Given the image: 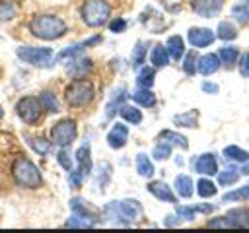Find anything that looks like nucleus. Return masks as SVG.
<instances>
[{"mask_svg":"<svg viewBox=\"0 0 249 233\" xmlns=\"http://www.w3.org/2000/svg\"><path fill=\"white\" fill-rule=\"evenodd\" d=\"M218 37L224 39V41L235 39L237 37V27L233 23H230V21H220V25H218Z\"/></svg>","mask_w":249,"mask_h":233,"instance_id":"31","label":"nucleus"},{"mask_svg":"<svg viewBox=\"0 0 249 233\" xmlns=\"http://www.w3.org/2000/svg\"><path fill=\"white\" fill-rule=\"evenodd\" d=\"M241 173H243V175H249V163H247V165L241 169Z\"/></svg>","mask_w":249,"mask_h":233,"instance_id":"50","label":"nucleus"},{"mask_svg":"<svg viewBox=\"0 0 249 233\" xmlns=\"http://www.w3.org/2000/svg\"><path fill=\"white\" fill-rule=\"evenodd\" d=\"M56 159H58V163L62 165V169L72 171V157H70V153L66 151V146H64V148H60V151L56 153Z\"/></svg>","mask_w":249,"mask_h":233,"instance_id":"43","label":"nucleus"},{"mask_svg":"<svg viewBox=\"0 0 249 233\" xmlns=\"http://www.w3.org/2000/svg\"><path fill=\"white\" fill-rule=\"evenodd\" d=\"M126 140H128V128L124 124H121V122L113 124V128L107 134V144L113 150H119V148H123L126 144Z\"/></svg>","mask_w":249,"mask_h":233,"instance_id":"12","label":"nucleus"},{"mask_svg":"<svg viewBox=\"0 0 249 233\" xmlns=\"http://www.w3.org/2000/svg\"><path fill=\"white\" fill-rule=\"evenodd\" d=\"M146 50H148V43L146 41H138L134 50H132V64L134 66H140L144 62V56H146Z\"/></svg>","mask_w":249,"mask_h":233,"instance_id":"35","label":"nucleus"},{"mask_svg":"<svg viewBox=\"0 0 249 233\" xmlns=\"http://www.w3.org/2000/svg\"><path fill=\"white\" fill-rule=\"evenodd\" d=\"M237 56H239V50H237L235 47H222L220 52H218L220 62L226 64V66H231V64L237 60Z\"/></svg>","mask_w":249,"mask_h":233,"instance_id":"30","label":"nucleus"},{"mask_svg":"<svg viewBox=\"0 0 249 233\" xmlns=\"http://www.w3.org/2000/svg\"><path fill=\"white\" fill-rule=\"evenodd\" d=\"M196 54L195 52H187L185 54V62H183V70H185V74H189V76H193L195 72H196Z\"/></svg>","mask_w":249,"mask_h":233,"instance_id":"42","label":"nucleus"},{"mask_svg":"<svg viewBox=\"0 0 249 233\" xmlns=\"http://www.w3.org/2000/svg\"><path fill=\"white\" fill-rule=\"evenodd\" d=\"M41 109H43L41 101H39L37 97H31V95L21 97V99L18 101V105H16L18 116H19L23 122H27V124H33V122H37V120L41 118Z\"/></svg>","mask_w":249,"mask_h":233,"instance_id":"8","label":"nucleus"},{"mask_svg":"<svg viewBox=\"0 0 249 233\" xmlns=\"http://www.w3.org/2000/svg\"><path fill=\"white\" fill-rule=\"evenodd\" d=\"M195 171L200 175H216L218 173V161L214 153H202L195 161Z\"/></svg>","mask_w":249,"mask_h":233,"instance_id":"14","label":"nucleus"},{"mask_svg":"<svg viewBox=\"0 0 249 233\" xmlns=\"http://www.w3.org/2000/svg\"><path fill=\"white\" fill-rule=\"evenodd\" d=\"M202 91H206V93H218V85L216 83H210V82H204L202 83Z\"/></svg>","mask_w":249,"mask_h":233,"instance_id":"47","label":"nucleus"},{"mask_svg":"<svg viewBox=\"0 0 249 233\" xmlns=\"http://www.w3.org/2000/svg\"><path fill=\"white\" fill-rule=\"evenodd\" d=\"M95 91H93V83L80 78L74 80L66 89H64V99L70 107H86L88 103H91Z\"/></svg>","mask_w":249,"mask_h":233,"instance_id":"5","label":"nucleus"},{"mask_svg":"<svg viewBox=\"0 0 249 233\" xmlns=\"http://www.w3.org/2000/svg\"><path fill=\"white\" fill-rule=\"evenodd\" d=\"M175 190L179 196L191 198L193 196V179L189 175H177L175 177Z\"/></svg>","mask_w":249,"mask_h":233,"instance_id":"21","label":"nucleus"},{"mask_svg":"<svg viewBox=\"0 0 249 233\" xmlns=\"http://www.w3.org/2000/svg\"><path fill=\"white\" fill-rule=\"evenodd\" d=\"M29 31L37 39L54 41V39H60L68 31V27H66V21L62 17L53 16V14H41L29 21Z\"/></svg>","mask_w":249,"mask_h":233,"instance_id":"1","label":"nucleus"},{"mask_svg":"<svg viewBox=\"0 0 249 233\" xmlns=\"http://www.w3.org/2000/svg\"><path fill=\"white\" fill-rule=\"evenodd\" d=\"M237 179H239V173H237L235 169H226V171L218 173V183H220L222 186L233 184V183H237Z\"/></svg>","mask_w":249,"mask_h":233,"instance_id":"37","label":"nucleus"},{"mask_svg":"<svg viewBox=\"0 0 249 233\" xmlns=\"http://www.w3.org/2000/svg\"><path fill=\"white\" fill-rule=\"evenodd\" d=\"M2 116H4V109L0 107V118H2Z\"/></svg>","mask_w":249,"mask_h":233,"instance_id":"51","label":"nucleus"},{"mask_svg":"<svg viewBox=\"0 0 249 233\" xmlns=\"http://www.w3.org/2000/svg\"><path fill=\"white\" fill-rule=\"evenodd\" d=\"M89 70H91V60L89 58H72L70 64L66 66V74L74 80L86 78Z\"/></svg>","mask_w":249,"mask_h":233,"instance_id":"13","label":"nucleus"},{"mask_svg":"<svg viewBox=\"0 0 249 233\" xmlns=\"http://www.w3.org/2000/svg\"><path fill=\"white\" fill-rule=\"evenodd\" d=\"M241 72L249 76V52H247V56H245V58H243V62H241Z\"/></svg>","mask_w":249,"mask_h":233,"instance_id":"48","label":"nucleus"},{"mask_svg":"<svg viewBox=\"0 0 249 233\" xmlns=\"http://www.w3.org/2000/svg\"><path fill=\"white\" fill-rule=\"evenodd\" d=\"M231 14H233V17H235L239 23H247V21H249V4H245V2L235 4L233 10H231Z\"/></svg>","mask_w":249,"mask_h":233,"instance_id":"36","label":"nucleus"},{"mask_svg":"<svg viewBox=\"0 0 249 233\" xmlns=\"http://www.w3.org/2000/svg\"><path fill=\"white\" fill-rule=\"evenodd\" d=\"M222 200H224V202H231V200H249V184H245V186H241V188H237V190H231V192L224 194Z\"/></svg>","mask_w":249,"mask_h":233,"instance_id":"38","label":"nucleus"},{"mask_svg":"<svg viewBox=\"0 0 249 233\" xmlns=\"http://www.w3.org/2000/svg\"><path fill=\"white\" fill-rule=\"evenodd\" d=\"M154 78H156V70L150 66H144L136 76V83H138V87H152Z\"/></svg>","mask_w":249,"mask_h":233,"instance_id":"29","label":"nucleus"},{"mask_svg":"<svg viewBox=\"0 0 249 233\" xmlns=\"http://www.w3.org/2000/svg\"><path fill=\"white\" fill-rule=\"evenodd\" d=\"M165 225H177V219H175V216H167V219H165Z\"/></svg>","mask_w":249,"mask_h":233,"instance_id":"49","label":"nucleus"},{"mask_svg":"<svg viewBox=\"0 0 249 233\" xmlns=\"http://www.w3.org/2000/svg\"><path fill=\"white\" fill-rule=\"evenodd\" d=\"M16 4L12 0H2L0 2V21H8L16 16Z\"/></svg>","mask_w":249,"mask_h":233,"instance_id":"34","label":"nucleus"},{"mask_svg":"<svg viewBox=\"0 0 249 233\" xmlns=\"http://www.w3.org/2000/svg\"><path fill=\"white\" fill-rule=\"evenodd\" d=\"M119 115L126 120V122H130V124H140L142 122V113H140V109H136V107H132V105H121L119 107Z\"/></svg>","mask_w":249,"mask_h":233,"instance_id":"23","label":"nucleus"},{"mask_svg":"<svg viewBox=\"0 0 249 233\" xmlns=\"http://www.w3.org/2000/svg\"><path fill=\"white\" fill-rule=\"evenodd\" d=\"M173 122L177 126H187V128H195L198 124V111H187V113H181V115H175L173 116Z\"/></svg>","mask_w":249,"mask_h":233,"instance_id":"24","label":"nucleus"},{"mask_svg":"<svg viewBox=\"0 0 249 233\" xmlns=\"http://www.w3.org/2000/svg\"><path fill=\"white\" fill-rule=\"evenodd\" d=\"M16 54L19 60L37 66V68H49L53 66V49L49 47H18Z\"/></svg>","mask_w":249,"mask_h":233,"instance_id":"6","label":"nucleus"},{"mask_svg":"<svg viewBox=\"0 0 249 233\" xmlns=\"http://www.w3.org/2000/svg\"><path fill=\"white\" fill-rule=\"evenodd\" d=\"M136 171H138L140 177H146V179H150L154 175V165H152V161L146 153L136 155Z\"/></svg>","mask_w":249,"mask_h":233,"instance_id":"27","label":"nucleus"},{"mask_svg":"<svg viewBox=\"0 0 249 233\" xmlns=\"http://www.w3.org/2000/svg\"><path fill=\"white\" fill-rule=\"evenodd\" d=\"M101 41V37L99 35H95V37H91V39H88V41H84V43H78V45H72V47H66V49H62L58 54H56V60H66V58H76L86 47H89V45H97Z\"/></svg>","mask_w":249,"mask_h":233,"instance_id":"15","label":"nucleus"},{"mask_svg":"<svg viewBox=\"0 0 249 233\" xmlns=\"http://www.w3.org/2000/svg\"><path fill=\"white\" fill-rule=\"evenodd\" d=\"M39 101H41L43 109H47L49 113H58V111H60L58 101H56V97H54L51 91H43V93L39 95Z\"/></svg>","mask_w":249,"mask_h":233,"instance_id":"32","label":"nucleus"},{"mask_svg":"<svg viewBox=\"0 0 249 233\" xmlns=\"http://www.w3.org/2000/svg\"><path fill=\"white\" fill-rule=\"evenodd\" d=\"M95 223L93 221H89V219H86V217H82V216H78V214H74L70 219H66V223H64V227H93Z\"/></svg>","mask_w":249,"mask_h":233,"instance_id":"41","label":"nucleus"},{"mask_svg":"<svg viewBox=\"0 0 249 233\" xmlns=\"http://www.w3.org/2000/svg\"><path fill=\"white\" fill-rule=\"evenodd\" d=\"M70 208H72L74 214H78V216H82V217H86V219H89L93 223H97V219H99L97 217V210L88 206L86 200H82V198H72L70 200Z\"/></svg>","mask_w":249,"mask_h":233,"instance_id":"16","label":"nucleus"},{"mask_svg":"<svg viewBox=\"0 0 249 233\" xmlns=\"http://www.w3.org/2000/svg\"><path fill=\"white\" fill-rule=\"evenodd\" d=\"M218 68H220V58H218V54L208 52V54H204V56H200V58L196 60V70H198L202 76H210V74H214Z\"/></svg>","mask_w":249,"mask_h":233,"instance_id":"17","label":"nucleus"},{"mask_svg":"<svg viewBox=\"0 0 249 233\" xmlns=\"http://www.w3.org/2000/svg\"><path fill=\"white\" fill-rule=\"evenodd\" d=\"M165 49L169 52V58H173V60H179L185 54V43H183V39L179 35H171L167 39V43H165Z\"/></svg>","mask_w":249,"mask_h":233,"instance_id":"19","label":"nucleus"},{"mask_svg":"<svg viewBox=\"0 0 249 233\" xmlns=\"http://www.w3.org/2000/svg\"><path fill=\"white\" fill-rule=\"evenodd\" d=\"M109 29H111L113 33H123V31L126 29V21H124L123 17H115V19L109 23Z\"/></svg>","mask_w":249,"mask_h":233,"instance_id":"46","label":"nucleus"},{"mask_svg":"<svg viewBox=\"0 0 249 233\" xmlns=\"http://www.w3.org/2000/svg\"><path fill=\"white\" fill-rule=\"evenodd\" d=\"M148 192L150 194H154L158 200H161V202H169V204H175L177 200H175V194H173V190H171V186L167 184V183H163V181H150L148 183Z\"/></svg>","mask_w":249,"mask_h":233,"instance_id":"11","label":"nucleus"},{"mask_svg":"<svg viewBox=\"0 0 249 233\" xmlns=\"http://www.w3.org/2000/svg\"><path fill=\"white\" fill-rule=\"evenodd\" d=\"M206 225H208V227H235L233 221H231L228 216H224V217H214V219H210Z\"/></svg>","mask_w":249,"mask_h":233,"instance_id":"45","label":"nucleus"},{"mask_svg":"<svg viewBox=\"0 0 249 233\" xmlns=\"http://www.w3.org/2000/svg\"><path fill=\"white\" fill-rule=\"evenodd\" d=\"M224 155H226V159L237 161V163H247V161H249V153H247L243 148H237V146H228V148H224Z\"/></svg>","mask_w":249,"mask_h":233,"instance_id":"28","label":"nucleus"},{"mask_svg":"<svg viewBox=\"0 0 249 233\" xmlns=\"http://www.w3.org/2000/svg\"><path fill=\"white\" fill-rule=\"evenodd\" d=\"M150 62L154 64V68H163L169 64V52L163 45H156L150 52Z\"/></svg>","mask_w":249,"mask_h":233,"instance_id":"20","label":"nucleus"},{"mask_svg":"<svg viewBox=\"0 0 249 233\" xmlns=\"http://www.w3.org/2000/svg\"><path fill=\"white\" fill-rule=\"evenodd\" d=\"M196 192H198L202 198H210V196L216 194V184H214L212 181H208V179H200V181L196 183Z\"/></svg>","mask_w":249,"mask_h":233,"instance_id":"33","label":"nucleus"},{"mask_svg":"<svg viewBox=\"0 0 249 233\" xmlns=\"http://www.w3.org/2000/svg\"><path fill=\"white\" fill-rule=\"evenodd\" d=\"M235 227H249V208H235L226 214Z\"/></svg>","mask_w":249,"mask_h":233,"instance_id":"25","label":"nucleus"},{"mask_svg":"<svg viewBox=\"0 0 249 233\" xmlns=\"http://www.w3.org/2000/svg\"><path fill=\"white\" fill-rule=\"evenodd\" d=\"M12 175H14V181L23 186V188H39L43 184V177H41V171L37 169V165L27 159V157H18L12 165Z\"/></svg>","mask_w":249,"mask_h":233,"instance_id":"2","label":"nucleus"},{"mask_svg":"<svg viewBox=\"0 0 249 233\" xmlns=\"http://www.w3.org/2000/svg\"><path fill=\"white\" fill-rule=\"evenodd\" d=\"M187 39H189V43H191L193 47L202 49V47L212 45V41L216 39V35H214V31L208 29V27H191L189 33H187Z\"/></svg>","mask_w":249,"mask_h":233,"instance_id":"10","label":"nucleus"},{"mask_svg":"<svg viewBox=\"0 0 249 233\" xmlns=\"http://www.w3.org/2000/svg\"><path fill=\"white\" fill-rule=\"evenodd\" d=\"M160 140H163V142H167V144H171V146H179V148H183V150L189 148L187 138H185L183 134H179V132H173V130H161V132H160Z\"/></svg>","mask_w":249,"mask_h":233,"instance_id":"22","label":"nucleus"},{"mask_svg":"<svg viewBox=\"0 0 249 233\" xmlns=\"http://www.w3.org/2000/svg\"><path fill=\"white\" fill-rule=\"evenodd\" d=\"M76 134H78L76 122L72 118H62V120H58L51 128V142L56 144V146H60V148H64V146H68V144L74 142Z\"/></svg>","mask_w":249,"mask_h":233,"instance_id":"7","label":"nucleus"},{"mask_svg":"<svg viewBox=\"0 0 249 233\" xmlns=\"http://www.w3.org/2000/svg\"><path fill=\"white\" fill-rule=\"evenodd\" d=\"M105 214L111 219H117V221H123V223H132V221H136V219L142 217L144 210H142V204L138 200L126 198V200L109 202L105 206Z\"/></svg>","mask_w":249,"mask_h":233,"instance_id":"3","label":"nucleus"},{"mask_svg":"<svg viewBox=\"0 0 249 233\" xmlns=\"http://www.w3.org/2000/svg\"><path fill=\"white\" fill-rule=\"evenodd\" d=\"M191 8L200 17H216L224 8V0H193Z\"/></svg>","mask_w":249,"mask_h":233,"instance_id":"9","label":"nucleus"},{"mask_svg":"<svg viewBox=\"0 0 249 233\" xmlns=\"http://www.w3.org/2000/svg\"><path fill=\"white\" fill-rule=\"evenodd\" d=\"M76 161H78V171L84 173V177H88L91 173V151H89V146L84 144L82 148H78L76 151Z\"/></svg>","mask_w":249,"mask_h":233,"instance_id":"18","label":"nucleus"},{"mask_svg":"<svg viewBox=\"0 0 249 233\" xmlns=\"http://www.w3.org/2000/svg\"><path fill=\"white\" fill-rule=\"evenodd\" d=\"M132 99H134L138 105H142V107H154V105H156V95L150 91V87H140V89H136V91L132 93Z\"/></svg>","mask_w":249,"mask_h":233,"instance_id":"26","label":"nucleus"},{"mask_svg":"<svg viewBox=\"0 0 249 233\" xmlns=\"http://www.w3.org/2000/svg\"><path fill=\"white\" fill-rule=\"evenodd\" d=\"M82 19L89 27H101L109 16H111V6L107 0H86L82 4Z\"/></svg>","mask_w":249,"mask_h":233,"instance_id":"4","label":"nucleus"},{"mask_svg":"<svg viewBox=\"0 0 249 233\" xmlns=\"http://www.w3.org/2000/svg\"><path fill=\"white\" fill-rule=\"evenodd\" d=\"M177 216L183 217V219H195V214H196V208L195 206H177Z\"/></svg>","mask_w":249,"mask_h":233,"instance_id":"44","label":"nucleus"},{"mask_svg":"<svg viewBox=\"0 0 249 233\" xmlns=\"http://www.w3.org/2000/svg\"><path fill=\"white\" fill-rule=\"evenodd\" d=\"M27 142H29V146H31L37 153H41V155L49 153V150H51V142L45 140V138H29Z\"/></svg>","mask_w":249,"mask_h":233,"instance_id":"39","label":"nucleus"},{"mask_svg":"<svg viewBox=\"0 0 249 233\" xmlns=\"http://www.w3.org/2000/svg\"><path fill=\"white\" fill-rule=\"evenodd\" d=\"M152 155L156 157V159H167L169 155H171V144H167V142H160V144H156L154 146V150H152Z\"/></svg>","mask_w":249,"mask_h":233,"instance_id":"40","label":"nucleus"}]
</instances>
